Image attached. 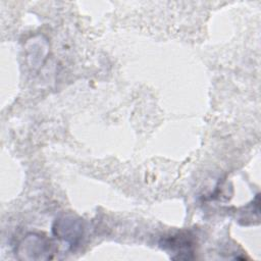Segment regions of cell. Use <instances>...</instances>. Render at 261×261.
Returning <instances> with one entry per match:
<instances>
[{
	"instance_id": "2",
	"label": "cell",
	"mask_w": 261,
	"mask_h": 261,
	"mask_svg": "<svg viewBox=\"0 0 261 261\" xmlns=\"http://www.w3.org/2000/svg\"><path fill=\"white\" fill-rule=\"evenodd\" d=\"M48 244L44 243L41 238H31L29 241H24L23 245H21L22 250L20 254L25 255L24 258L29 259H43L45 258L43 254H47L46 251L48 250V247L46 246Z\"/></svg>"
},
{
	"instance_id": "1",
	"label": "cell",
	"mask_w": 261,
	"mask_h": 261,
	"mask_svg": "<svg viewBox=\"0 0 261 261\" xmlns=\"http://www.w3.org/2000/svg\"><path fill=\"white\" fill-rule=\"evenodd\" d=\"M162 248L176 254L175 259H190V254L193 252V242L188 234L178 233L168 237L163 240Z\"/></svg>"
}]
</instances>
